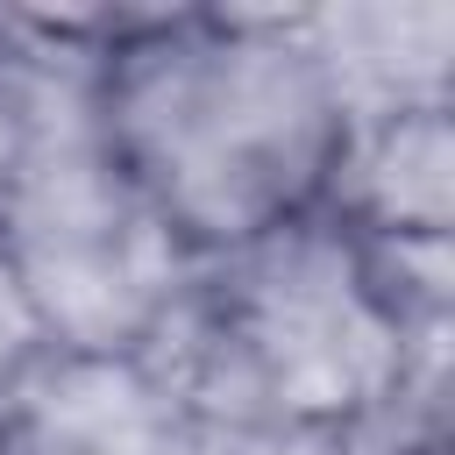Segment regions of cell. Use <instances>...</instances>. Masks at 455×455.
Wrapping results in <instances>:
<instances>
[{
  "label": "cell",
  "mask_w": 455,
  "mask_h": 455,
  "mask_svg": "<svg viewBox=\"0 0 455 455\" xmlns=\"http://www.w3.org/2000/svg\"><path fill=\"white\" fill-rule=\"evenodd\" d=\"M100 114L128 178L199 263L320 213L348 135L299 7L114 21L100 43Z\"/></svg>",
  "instance_id": "obj_1"
},
{
  "label": "cell",
  "mask_w": 455,
  "mask_h": 455,
  "mask_svg": "<svg viewBox=\"0 0 455 455\" xmlns=\"http://www.w3.org/2000/svg\"><path fill=\"white\" fill-rule=\"evenodd\" d=\"M199 306L256 384L313 434L377 412L448 334H412L377 277V256L334 213H299L228 256L199 263Z\"/></svg>",
  "instance_id": "obj_2"
},
{
  "label": "cell",
  "mask_w": 455,
  "mask_h": 455,
  "mask_svg": "<svg viewBox=\"0 0 455 455\" xmlns=\"http://www.w3.org/2000/svg\"><path fill=\"white\" fill-rule=\"evenodd\" d=\"M0 455H178V412L135 348H43L0 391Z\"/></svg>",
  "instance_id": "obj_3"
},
{
  "label": "cell",
  "mask_w": 455,
  "mask_h": 455,
  "mask_svg": "<svg viewBox=\"0 0 455 455\" xmlns=\"http://www.w3.org/2000/svg\"><path fill=\"white\" fill-rule=\"evenodd\" d=\"M299 21L348 128L405 107H455V0H348L299 7Z\"/></svg>",
  "instance_id": "obj_4"
},
{
  "label": "cell",
  "mask_w": 455,
  "mask_h": 455,
  "mask_svg": "<svg viewBox=\"0 0 455 455\" xmlns=\"http://www.w3.org/2000/svg\"><path fill=\"white\" fill-rule=\"evenodd\" d=\"M320 213L370 242H455V107L355 121Z\"/></svg>",
  "instance_id": "obj_5"
},
{
  "label": "cell",
  "mask_w": 455,
  "mask_h": 455,
  "mask_svg": "<svg viewBox=\"0 0 455 455\" xmlns=\"http://www.w3.org/2000/svg\"><path fill=\"white\" fill-rule=\"evenodd\" d=\"M43 348H50V341H43V320H36V306H28L21 277H14V256H7V242H0V391H7Z\"/></svg>",
  "instance_id": "obj_6"
}]
</instances>
